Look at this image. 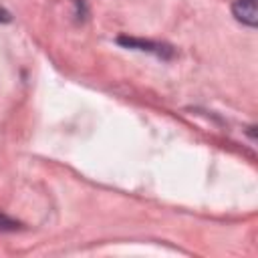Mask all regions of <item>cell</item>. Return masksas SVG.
<instances>
[{"label":"cell","mask_w":258,"mask_h":258,"mask_svg":"<svg viewBox=\"0 0 258 258\" xmlns=\"http://www.w3.org/2000/svg\"><path fill=\"white\" fill-rule=\"evenodd\" d=\"M117 42L125 48H135V50H145V52H153L161 58H169L173 54V50L165 44L159 42H151V40H143V38H133V36H119Z\"/></svg>","instance_id":"1"},{"label":"cell","mask_w":258,"mask_h":258,"mask_svg":"<svg viewBox=\"0 0 258 258\" xmlns=\"http://www.w3.org/2000/svg\"><path fill=\"white\" fill-rule=\"evenodd\" d=\"M232 12L236 16V20H240L242 24L254 28L258 24V10H256V0H236L232 4Z\"/></svg>","instance_id":"2"},{"label":"cell","mask_w":258,"mask_h":258,"mask_svg":"<svg viewBox=\"0 0 258 258\" xmlns=\"http://www.w3.org/2000/svg\"><path fill=\"white\" fill-rule=\"evenodd\" d=\"M18 228H20V224L16 220H12L10 216H6V214L0 212V232H14Z\"/></svg>","instance_id":"3"},{"label":"cell","mask_w":258,"mask_h":258,"mask_svg":"<svg viewBox=\"0 0 258 258\" xmlns=\"http://www.w3.org/2000/svg\"><path fill=\"white\" fill-rule=\"evenodd\" d=\"M8 20H10V14H8L6 10L0 8V22H8Z\"/></svg>","instance_id":"4"}]
</instances>
